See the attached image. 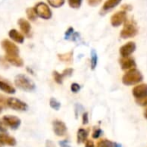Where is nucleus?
<instances>
[{
    "instance_id": "6",
    "label": "nucleus",
    "mask_w": 147,
    "mask_h": 147,
    "mask_svg": "<svg viewBox=\"0 0 147 147\" xmlns=\"http://www.w3.org/2000/svg\"><path fill=\"white\" fill-rule=\"evenodd\" d=\"M7 107H9L10 108L13 110L21 111V112L26 111L28 109V105L25 102L22 101L19 99L13 98V97L7 99Z\"/></svg>"
},
{
    "instance_id": "34",
    "label": "nucleus",
    "mask_w": 147,
    "mask_h": 147,
    "mask_svg": "<svg viewBox=\"0 0 147 147\" xmlns=\"http://www.w3.org/2000/svg\"><path fill=\"white\" fill-rule=\"evenodd\" d=\"M7 99L8 98L5 97L2 94H0V105H3V106H6L7 107Z\"/></svg>"
},
{
    "instance_id": "32",
    "label": "nucleus",
    "mask_w": 147,
    "mask_h": 147,
    "mask_svg": "<svg viewBox=\"0 0 147 147\" xmlns=\"http://www.w3.org/2000/svg\"><path fill=\"white\" fill-rule=\"evenodd\" d=\"M72 74H73V68H67L63 71L62 75L64 77H66V76H70Z\"/></svg>"
},
{
    "instance_id": "4",
    "label": "nucleus",
    "mask_w": 147,
    "mask_h": 147,
    "mask_svg": "<svg viewBox=\"0 0 147 147\" xmlns=\"http://www.w3.org/2000/svg\"><path fill=\"white\" fill-rule=\"evenodd\" d=\"M34 8L39 18L45 19V20H49L52 18V11L47 4L43 2H39L36 5Z\"/></svg>"
},
{
    "instance_id": "3",
    "label": "nucleus",
    "mask_w": 147,
    "mask_h": 147,
    "mask_svg": "<svg viewBox=\"0 0 147 147\" xmlns=\"http://www.w3.org/2000/svg\"><path fill=\"white\" fill-rule=\"evenodd\" d=\"M138 34V28L132 21H125V25L120 32V36L124 39L131 38Z\"/></svg>"
},
{
    "instance_id": "23",
    "label": "nucleus",
    "mask_w": 147,
    "mask_h": 147,
    "mask_svg": "<svg viewBox=\"0 0 147 147\" xmlns=\"http://www.w3.org/2000/svg\"><path fill=\"white\" fill-rule=\"evenodd\" d=\"M98 63V56H97V53L94 49L91 50V68L93 70L95 69L96 66Z\"/></svg>"
},
{
    "instance_id": "27",
    "label": "nucleus",
    "mask_w": 147,
    "mask_h": 147,
    "mask_svg": "<svg viewBox=\"0 0 147 147\" xmlns=\"http://www.w3.org/2000/svg\"><path fill=\"white\" fill-rule=\"evenodd\" d=\"M53 77H54L55 82L56 83H58V84H61L62 82H63V79L65 78V77L63 76L62 74H60V73L57 72V71H54V72H53Z\"/></svg>"
},
{
    "instance_id": "43",
    "label": "nucleus",
    "mask_w": 147,
    "mask_h": 147,
    "mask_svg": "<svg viewBox=\"0 0 147 147\" xmlns=\"http://www.w3.org/2000/svg\"><path fill=\"white\" fill-rule=\"evenodd\" d=\"M2 111H3V108H2V107H1V106H0V113H2Z\"/></svg>"
},
{
    "instance_id": "37",
    "label": "nucleus",
    "mask_w": 147,
    "mask_h": 147,
    "mask_svg": "<svg viewBox=\"0 0 147 147\" xmlns=\"http://www.w3.org/2000/svg\"><path fill=\"white\" fill-rule=\"evenodd\" d=\"M59 144H60L61 147H71V146L68 144V143H67V140L60 141V142H59Z\"/></svg>"
},
{
    "instance_id": "10",
    "label": "nucleus",
    "mask_w": 147,
    "mask_h": 147,
    "mask_svg": "<svg viewBox=\"0 0 147 147\" xmlns=\"http://www.w3.org/2000/svg\"><path fill=\"white\" fill-rule=\"evenodd\" d=\"M119 64H120L121 68L124 71H127V70L136 67V61L134 58H132L131 56L121 57L119 60Z\"/></svg>"
},
{
    "instance_id": "18",
    "label": "nucleus",
    "mask_w": 147,
    "mask_h": 147,
    "mask_svg": "<svg viewBox=\"0 0 147 147\" xmlns=\"http://www.w3.org/2000/svg\"><path fill=\"white\" fill-rule=\"evenodd\" d=\"M5 59L8 61L9 63L16 66V67H23L24 66V61L19 55H14V56H5Z\"/></svg>"
},
{
    "instance_id": "26",
    "label": "nucleus",
    "mask_w": 147,
    "mask_h": 147,
    "mask_svg": "<svg viewBox=\"0 0 147 147\" xmlns=\"http://www.w3.org/2000/svg\"><path fill=\"white\" fill-rule=\"evenodd\" d=\"M97 147H114V143L107 139H101L97 144Z\"/></svg>"
},
{
    "instance_id": "8",
    "label": "nucleus",
    "mask_w": 147,
    "mask_h": 147,
    "mask_svg": "<svg viewBox=\"0 0 147 147\" xmlns=\"http://www.w3.org/2000/svg\"><path fill=\"white\" fill-rule=\"evenodd\" d=\"M3 123L11 128L12 130H17L21 125V119L18 117L12 116V115H5L2 119Z\"/></svg>"
},
{
    "instance_id": "29",
    "label": "nucleus",
    "mask_w": 147,
    "mask_h": 147,
    "mask_svg": "<svg viewBox=\"0 0 147 147\" xmlns=\"http://www.w3.org/2000/svg\"><path fill=\"white\" fill-rule=\"evenodd\" d=\"M80 90H81V86H80L78 83H76V82L72 83V85H71V91H72L73 93L76 94V93H78Z\"/></svg>"
},
{
    "instance_id": "5",
    "label": "nucleus",
    "mask_w": 147,
    "mask_h": 147,
    "mask_svg": "<svg viewBox=\"0 0 147 147\" xmlns=\"http://www.w3.org/2000/svg\"><path fill=\"white\" fill-rule=\"evenodd\" d=\"M2 49L5 52V56H14L19 55V49L18 47L8 39H5L1 42Z\"/></svg>"
},
{
    "instance_id": "42",
    "label": "nucleus",
    "mask_w": 147,
    "mask_h": 147,
    "mask_svg": "<svg viewBox=\"0 0 147 147\" xmlns=\"http://www.w3.org/2000/svg\"><path fill=\"white\" fill-rule=\"evenodd\" d=\"M114 147H121V145L117 143H114Z\"/></svg>"
},
{
    "instance_id": "33",
    "label": "nucleus",
    "mask_w": 147,
    "mask_h": 147,
    "mask_svg": "<svg viewBox=\"0 0 147 147\" xmlns=\"http://www.w3.org/2000/svg\"><path fill=\"white\" fill-rule=\"evenodd\" d=\"M7 62H8V61H7L6 59H5V58H3V57H0V65H1L2 67L7 68V67H9Z\"/></svg>"
},
{
    "instance_id": "7",
    "label": "nucleus",
    "mask_w": 147,
    "mask_h": 147,
    "mask_svg": "<svg viewBox=\"0 0 147 147\" xmlns=\"http://www.w3.org/2000/svg\"><path fill=\"white\" fill-rule=\"evenodd\" d=\"M126 21V11L122 10L114 13L111 17V24L113 27H119Z\"/></svg>"
},
{
    "instance_id": "20",
    "label": "nucleus",
    "mask_w": 147,
    "mask_h": 147,
    "mask_svg": "<svg viewBox=\"0 0 147 147\" xmlns=\"http://www.w3.org/2000/svg\"><path fill=\"white\" fill-rule=\"evenodd\" d=\"M58 58L61 61L67 62V63H71L73 61V51L67 52L65 54H59Z\"/></svg>"
},
{
    "instance_id": "41",
    "label": "nucleus",
    "mask_w": 147,
    "mask_h": 147,
    "mask_svg": "<svg viewBox=\"0 0 147 147\" xmlns=\"http://www.w3.org/2000/svg\"><path fill=\"white\" fill-rule=\"evenodd\" d=\"M144 118L147 119V108L145 109V111H144Z\"/></svg>"
},
{
    "instance_id": "12",
    "label": "nucleus",
    "mask_w": 147,
    "mask_h": 147,
    "mask_svg": "<svg viewBox=\"0 0 147 147\" xmlns=\"http://www.w3.org/2000/svg\"><path fill=\"white\" fill-rule=\"evenodd\" d=\"M53 130L55 135L59 137H62L67 133V126L65 123H63L61 120H54L53 121Z\"/></svg>"
},
{
    "instance_id": "9",
    "label": "nucleus",
    "mask_w": 147,
    "mask_h": 147,
    "mask_svg": "<svg viewBox=\"0 0 147 147\" xmlns=\"http://www.w3.org/2000/svg\"><path fill=\"white\" fill-rule=\"evenodd\" d=\"M132 94L136 100L147 98V84H138L132 89Z\"/></svg>"
},
{
    "instance_id": "35",
    "label": "nucleus",
    "mask_w": 147,
    "mask_h": 147,
    "mask_svg": "<svg viewBox=\"0 0 147 147\" xmlns=\"http://www.w3.org/2000/svg\"><path fill=\"white\" fill-rule=\"evenodd\" d=\"M88 1L89 5H91V6H96V5H98L100 3L101 0H88Z\"/></svg>"
},
{
    "instance_id": "22",
    "label": "nucleus",
    "mask_w": 147,
    "mask_h": 147,
    "mask_svg": "<svg viewBox=\"0 0 147 147\" xmlns=\"http://www.w3.org/2000/svg\"><path fill=\"white\" fill-rule=\"evenodd\" d=\"M26 14H27V18H29V20L30 21H36L37 18V14L35 11V8H28L26 10Z\"/></svg>"
},
{
    "instance_id": "39",
    "label": "nucleus",
    "mask_w": 147,
    "mask_h": 147,
    "mask_svg": "<svg viewBox=\"0 0 147 147\" xmlns=\"http://www.w3.org/2000/svg\"><path fill=\"white\" fill-rule=\"evenodd\" d=\"M4 125L5 124L3 122H0V132H5L6 131V129L4 126Z\"/></svg>"
},
{
    "instance_id": "30",
    "label": "nucleus",
    "mask_w": 147,
    "mask_h": 147,
    "mask_svg": "<svg viewBox=\"0 0 147 147\" xmlns=\"http://www.w3.org/2000/svg\"><path fill=\"white\" fill-rule=\"evenodd\" d=\"M101 132L102 131H101V130L100 128H95L94 131V132H93V138H98L100 136Z\"/></svg>"
},
{
    "instance_id": "11",
    "label": "nucleus",
    "mask_w": 147,
    "mask_h": 147,
    "mask_svg": "<svg viewBox=\"0 0 147 147\" xmlns=\"http://www.w3.org/2000/svg\"><path fill=\"white\" fill-rule=\"evenodd\" d=\"M136 49V44L133 42H128L125 44H124L119 49V54L121 57H126L131 56V55L135 51Z\"/></svg>"
},
{
    "instance_id": "15",
    "label": "nucleus",
    "mask_w": 147,
    "mask_h": 147,
    "mask_svg": "<svg viewBox=\"0 0 147 147\" xmlns=\"http://www.w3.org/2000/svg\"><path fill=\"white\" fill-rule=\"evenodd\" d=\"M0 144L15 146L17 144V140L15 139V138H13L8 134L0 133Z\"/></svg>"
},
{
    "instance_id": "2",
    "label": "nucleus",
    "mask_w": 147,
    "mask_h": 147,
    "mask_svg": "<svg viewBox=\"0 0 147 147\" xmlns=\"http://www.w3.org/2000/svg\"><path fill=\"white\" fill-rule=\"evenodd\" d=\"M15 85L19 88L26 92H31L36 89L35 83L26 76L18 75L15 78Z\"/></svg>"
},
{
    "instance_id": "38",
    "label": "nucleus",
    "mask_w": 147,
    "mask_h": 147,
    "mask_svg": "<svg viewBox=\"0 0 147 147\" xmlns=\"http://www.w3.org/2000/svg\"><path fill=\"white\" fill-rule=\"evenodd\" d=\"M85 147H94V144L92 140H88L85 144Z\"/></svg>"
},
{
    "instance_id": "25",
    "label": "nucleus",
    "mask_w": 147,
    "mask_h": 147,
    "mask_svg": "<svg viewBox=\"0 0 147 147\" xmlns=\"http://www.w3.org/2000/svg\"><path fill=\"white\" fill-rule=\"evenodd\" d=\"M83 0H67L68 5L73 9H79L82 6Z\"/></svg>"
},
{
    "instance_id": "19",
    "label": "nucleus",
    "mask_w": 147,
    "mask_h": 147,
    "mask_svg": "<svg viewBox=\"0 0 147 147\" xmlns=\"http://www.w3.org/2000/svg\"><path fill=\"white\" fill-rule=\"evenodd\" d=\"M78 36H79V34L78 33H75V31H74V29L72 27H69L67 29V30L66 31V33H65L64 38H65V40L76 41Z\"/></svg>"
},
{
    "instance_id": "24",
    "label": "nucleus",
    "mask_w": 147,
    "mask_h": 147,
    "mask_svg": "<svg viewBox=\"0 0 147 147\" xmlns=\"http://www.w3.org/2000/svg\"><path fill=\"white\" fill-rule=\"evenodd\" d=\"M47 1L49 5L53 8H60L65 3V0H47Z\"/></svg>"
},
{
    "instance_id": "28",
    "label": "nucleus",
    "mask_w": 147,
    "mask_h": 147,
    "mask_svg": "<svg viewBox=\"0 0 147 147\" xmlns=\"http://www.w3.org/2000/svg\"><path fill=\"white\" fill-rule=\"evenodd\" d=\"M49 105L54 110H59L61 108V103L55 98H51L49 100Z\"/></svg>"
},
{
    "instance_id": "31",
    "label": "nucleus",
    "mask_w": 147,
    "mask_h": 147,
    "mask_svg": "<svg viewBox=\"0 0 147 147\" xmlns=\"http://www.w3.org/2000/svg\"><path fill=\"white\" fill-rule=\"evenodd\" d=\"M136 101L140 106H143V107H146L147 106V98L140 99V100H136Z\"/></svg>"
},
{
    "instance_id": "16",
    "label": "nucleus",
    "mask_w": 147,
    "mask_h": 147,
    "mask_svg": "<svg viewBox=\"0 0 147 147\" xmlns=\"http://www.w3.org/2000/svg\"><path fill=\"white\" fill-rule=\"evenodd\" d=\"M122 0H107L105 2V4L102 6V10H101V13L103 12H107L113 9H114L116 6H118Z\"/></svg>"
},
{
    "instance_id": "1",
    "label": "nucleus",
    "mask_w": 147,
    "mask_h": 147,
    "mask_svg": "<svg viewBox=\"0 0 147 147\" xmlns=\"http://www.w3.org/2000/svg\"><path fill=\"white\" fill-rule=\"evenodd\" d=\"M143 81V75L137 68L127 70L122 77V82L126 86H132L140 83Z\"/></svg>"
},
{
    "instance_id": "13",
    "label": "nucleus",
    "mask_w": 147,
    "mask_h": 147,
    "mask_svg": "<svg viewBox=\"0 0 147 147\" xmlns=\"http://www.w3.org/2000/svg\"><path fill=\"white\" fill-rule=\"evenodd\" d=\"M18 24L19 25V28L24 36L28 37L31 36V25L29 21L24 18H20L18 22Z\"/></svg>"
},
{
    "instance_id": "14",
    "label": "nucleus",
    "mask_w": 147,
    "mask_h": 147,
    "mask_svg": "<svg viewBox=\"0 0 147 147\" xmlns=\"http://www.w3.org/2000/svg\"><path fill=\"white\" fill-rule=\"evenodd\" d=\"M0 90L4 91L6 94H13L16 93L15 88L6 80H4L2 77H0Z\"/></svg>"
},
{
    "instance_id": "17",
    "label": "nucleus",
    "mask_w": 147,
    "mask_h": 147,
    "mask_svg": "<svg viewBox=\"0 0 147 147\" xmlns=\"http://www.w3.org/2000/svg\"><path fill=\"white\" fill-rule=\"evenodd\" d=\"M9 36L11 40L18 43H23L24 41V36L15 29H12L9 31Z\"/></svg>"
},
{
    "instance_id": "40",
    "label": "nucleus",
    "mask_w": 147,
    "mask_h": 147,
    "mask_svg": "<svg viewBox=\"0 0 147 147\" xmlns=\"http://www.w3.org/2000/svg\"><path fill=\"white\" fill-rule=\"evenodd\" d=\"M122 10H125V11H130V10H131V6H130V5H123L122 6Z\"/></svg>"
},
{
    "instance_id": "36",
    "label": "nucleus",
    "mask_w": 147,
    "mask_h": 147,
    "mask_svg": "<svg viewBox=\"0 0 147 147\" xmlns=\"http://www.w3.org/2000/svg\"><path fill=\"white\" fill-rule=\"evenodd\" d=\"M82 123L84 125H87L88 123V113H84L82 114Z\"/></svg>"
},
{
    "instance_id": "21",
    "label": "nucleus",
    "mask_w": 147,
    "mask_h": 147,
    "mask_svg": "<svg viewBox=\"0 0 147 147\" xmlns=\"http://www.w3.org/2000/svg\"><path fill=\"white\" fill-rule=\"evenodd\" d=\"M88 132L87 130L83 129V128H80L79 131H78V134H77V140H78V143L82 144L83 142L86 141L87 138H88Z\"/></svg>"
}]
</instances>
